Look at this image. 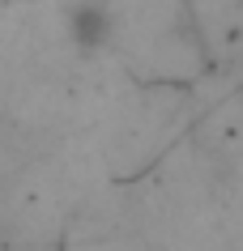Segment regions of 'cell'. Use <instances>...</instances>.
Masks as SVG:
<instances>
[{"instance_id": "cell-1", "label": "cell", "mask_w": 243, "mask_h": 251, "mask_svg": "<svg viewBox=\"0 0 243 251\" xmlns=\"http://www.w3.org/2000/svg\"><path fill=\"white\" fill-rule=\"evenodd\" d=\"M115 4L111 0H73L64 9V34L77 55H103L115 43Z\"/></svg>"}]
</instances>
